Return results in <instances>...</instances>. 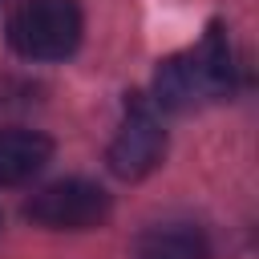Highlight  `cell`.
Instances as JSON below:
<instances>
[{
    "label": "cell",
    "instance_id": "cell-1",
    "mask_svg": "<svg viewBox=\"0 0 259 259\" xmlns=\"http://www.w3.org/2000/svg\"><path fill=\"white\" fill-rule=\"evenodd\" d=\"M235 93V53L231 36L219 20L206 24L194 49L166 57L154 73V105L170 113H186Z\"/></svg>",
    "mask_w": 259,
    "mask_h": 259
},
{
    "label": "cell",
    "instance_id": "cell-7",
    "mask_svg": "<svg viewBox=\"0 0 259 259\" xmlns=\"http://www.w3.org/2000/svg\"><path fill=\"white\" fill-rule=\"evenodd\" d=\"M0 227H4V219H0Z\"/></svg>",
    "mask_w": 259,
    "mask_h": 259
},
{
    "label": "cell",
    "instance_id": "cell-6",
    "mask_svg": "<svg viewBox=\"0 0 259 259\" xmlns=\"http://www.w3.org/2000/svg\"><path fill=\"white\" fill-rule=\"evenodd\" d=\"M138 259H210V239L194 223H158L138 235Z\"/></svg>",
    "mask_w": 259,
    "mask_h": 259
},
{
    "label": "cell",
    "instance_id": "cell-4",
    "mask_svg": "<svg viewBox=\"0 0 259 259\" xmlns=\"http://www.w3.org/2000/svg\"><path fill=\"white\" fill-rule=\"evenodd\" d=\"M162 158H166V130H162L154 105L134 93L125 101L121 125H117V134L105 150V162L121 182H138V178L154 174L162 166Z\"/></svg>",
    "mask_w": 259,
    "mask_h": 259
},
{
    "label": "cell",
    "instance_id": "cell-5",
    "mask_svg": "<svg viewBox=\"0 0 259 259\" xmlns=\"http://www.w3.org/2000/svg\"><path fill=\"white\" fill-rule=\"evenodd\" d=\"M53 158V138L40 130H0V186H24Z\"/></svg>",
    "mask_w": 259,
    "mask_h": 259
},
{
    "label": "cell",
    "instance_id": "cell-2",
    "mask_svg": "<svg viewBox=\"0 0 259 259\" xmlns=\"http://www.w3.org/2000/svg\"><path fill=\"white\" fill-rule=\"evenodd\" d=\"M85 16L77 0H20L8 20V40L28 61H65L77 53Z\"/></svg>",
    "mask_w": 259,
    "mask_h": 259
},
{
    "label": "cell",
    "instance_id": "cell-3",
    "mask_svg": "<svg viewBox=\"0 0 259 259\" xmlns=\"http://www.w3.org/2000/svg\"><path fill=\"white\" fill-rule=\"evenodd\" d=\"M113 198L89 178H57L24 202V219L45 231H93L109 219Z\"/></svg>",
    "mask_w": 259,
    "mask_h": 259
}]
</instances>
